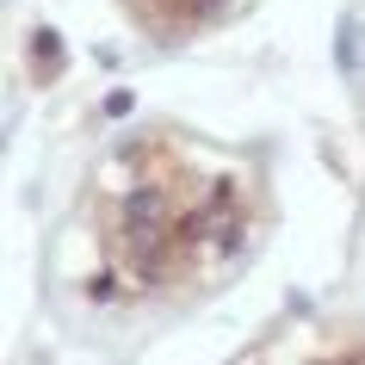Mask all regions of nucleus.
Returning <instances> with one entry per match:
<instances>
[{
  "instance_id": "1",
  "label": "nucleus",
  "mask_w": 365,
  "mask_h": 365,
  "mask_svg": "<svg viewBox=\"0 0 365 365\" xmlns=\"http://www.w3.org/2000/svg\"><path fill=\"white\" fill-rule=\"evenodd\" d=\"M130 155L143 161V173L118 192L112 211V254L130 279H180L211 254V242H235L242 223L230 180H198V168L180 161L173 143H143Z\"/></svg>"
},
{
  "instance_id": "2",
  "label": "nucleus",
  "mask_w": 365,
  "mask_h": 365,
  "mask_svg": "<svg viewBox=\"0 0 365 365\" xmlns=\"http://www.w3.org/2000/svg\"><path fill=\"white\" fill-rule=\"evenodd\" d=\"M136 19H149V25H161V31H186V25H198V19H211L223 0H124Z\"/></svg>"
},
{
  "instance_id": "3",
  "label": "nucleus",
  "mask_w": 365,
  "mask_h": 365,
  "mask_svg": "<svg viewBox=\"0 0 365 365\" xmlns=\"http://www.w3.org/2000/svg\"><path fill=\"white\" fill-rule=\"evenodd\" d=\"M353 365H365V359H353Z\"/></svg>"
}]
</instances>
